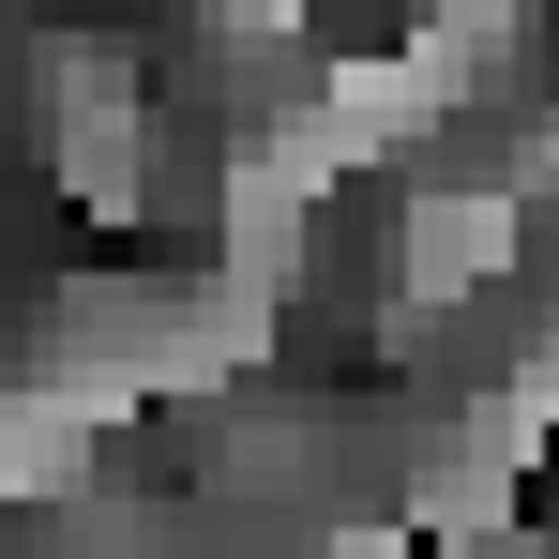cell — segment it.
Instances as JSON below:
<instances>
[{"label": "cell", "instance_id": "cell-3", "mask_svg": "<svg viewBox=\"0 0 559 559\" xmlns=\"http://www.w3.org/2000/svg\"><path fill=\"white\" fill-rule=\"evenodd\" d=\"M484 559H545V530H514V545H484Z\"/></svg>", "mask_w": 559, "mask_h": 559}, {"label": "cell", "instance_id": "cell-2", "mask_svg": "<svg viewBox=\"0 0 559 559\" xmlns=\"http://www.w3.org/2000/svg\"><path fill=\"white\" fill-rule=\"evenodd\" d=\"M92 408L61 393V378H31V393H0V514H61V499H92Z\"/></svg>", "mask_w": 559, "mask_h": 559}, {"label": "cell", "instance_id": "cell-1", "mask_svg": "<svg viewBox=\"0 0 559 559\" xmlns=\"http://www.w3.org/2000/svg\"><path fill=\"white\" fill-rule=\"evenodd\" d=\"M514 258H530V212H514L499 182H439V197H408V212L378 227V287H393V318L484 302Z\"/></svg>", "mask_w": 559, "mask_h": 559}]
</instances>
